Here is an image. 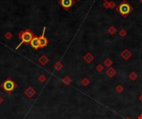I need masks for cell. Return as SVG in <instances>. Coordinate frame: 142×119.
Here are the masks:
<instances>
[{
  "label": "cell",
  "mask_w": 142,
  "mask_h": 119,
  "mask_svg": "<svg viewBox=\"0 0 142 119\" xmlns=\"http://www.w3.org/2000/svg\"><path fill=\"white\" fill-rule=\"evenodd\" d=\"M117 10H118L119 13L122 17H125L133 11V8L131 7V5L126 0H124L122 3H120L119 6L117 7Z\"/></svg>",
  "instance_id": "1"
},
{
  "label": "cell",
  "mask_w": 142,
  "mask_h": 119,
  "mask_svg": "<svg viewBox=\"0 0 142 119\" xmlns=\"http://www.w3.org/2000/svg\"><path fill=\"white\" fill-rule=\"evenodd\" d=\"M1 88L6 92L11 93L17 88V84H15V82L12 79L8 78L4 82H3L1 84Z\"/></svg>",
  "instance_id": "2"
},
{
  "label": "cell",
  "mask_w": 142,
  "mask_h": 119,
  "mask_svg": "<svg viewBox=\"0 0 142 119\" xmlns=\"http://www.w3.org/2000/svg\"><path fill=\"white\" fill-rule=\"evenodd\" d=\"M19 36L20 39H21V43H20L19 45L18 46L17 49L23 43H30V42H31V41L32 40V38L34 37L33 35H32V33L29 31V30H27V31L22 32L21 33L19 34Z\"/></svg>",
  "instance_id": "3"
},
{
  "label": "cell",
  "mask_w": 142,
  "mask_h": 119,
  "mask_svg": "<svg viewBox=\"0 0 142 119\" xmlns=\"http://www.w3.org/2000/svg\"><path fill=\"white\" fill-rule=\"evenodd\" d=\"M59 3L64 9L67 10L71 8L72 6L74 4V1L73 0H60Z\"/></svg>",
  "instance_id": "4"
},
{
  "label": "cell",
  "mask_w": 142,
  "mask_h": 119,
  "mask_svg": "<svg viewBox=\"0 0 142 119\" xmlns=\"http://www.w3.org/2000/svg\"><path fill=\"white\" fill-rule=\"evenodd\" d=\"M24 94H25V95L27 96L28 98H32L37 94V92H36V90L34 89L32 86H28V87L24 90Z\"/></svg>",
  "instance_id": "5"
},
{
  "label": "cell",
  "mask_w": 142,
  "mask_h": 119,
  "mask_svg": "<svg viewBox=\"0 0 142 119\" xmlns=\"http://www.w3.org/2000/svg\"><path fill=\"white\" fill-rule=\"evenodd\" d=\"M45 29L46 28L44 27L43 32H42V34L41 37H39V42H40V48H43L48 44V41L47 39L45 37Z\"/></svg>",
  "instance_id": "6"
},
{
  "label": "cell",
  "mask_w": 142,
  "mask_h": 119,
  "mask_svg": "<svg viewBox=\"0 0 142 119\" xmlns=\"http://www.w3.org/2000/svg\"><path fill=\"white\" fill-rule=\"evenodd\" d=\"M30 45L33 49L37 50L38 48H40V42H39V37H34L32 38V40L30 42Z\"/></svg>",
  "instance_id": "7"
},
{
  "label": "cell",
  "mask_w": 142,
  "mask_h": 119,
  "mask_svg": "<svg viewBox=\"0 0 142 119\" xmlns=\"http://www.w3.org/2000/svg\"><path fill=\"white\" fill-rule=\"evenodd\" d=\"M105 74H106L107 76H109L110 78H112V77H114V76L116 74V71L113 69V68H108V70L105 71Z\"/></svg>",
  "instance_id": "8"
},
{
  "label": "cell",
  "mask_w": 142,
  "mask_h": 119,
  "mask_svg": "<svg viewBox=\"0 0 142 119\" xmlns=\"http://www.w3.org/2000/svg\"><path fill=\"white\" fill-rule=\"evenodd\" d=\"M131 56V51H129L128 50H125L123 53L121 54V57H123L125 60H127Z\"/></svg>",
  "instance_id": "9"
},
{
  "label": "cell",
  "mask_w": 142,
  "mask_h": 119,
  "mask_svg": "<svg viewBox=\"0 0 142 119\" xmlns=\"http://www.w3.org/2000/svg\"><path fill=\"white\" fill-rule=\"evenodd\" d=\"M84 60L86 63H92L93 60V56L91 55V53H87L86 55L84 56Z\"/></svg>",
  "instance_id": "10"
},
{
  "label": "cell",
  "mask_w": 142,
  "mask_h": 119,
  "mask_svg": "<svg viewBox=\"0 0 142 119\" xmlns=\"http://www.w3.org/2000/svg\"><path fill=\"white\" fill-rule=\"evenodd\" d=\"M38 61H39L40 63L42 64V65H45V64L48 62V58L46 56H42L41 57L39 58Z\"/></svg>",
  "instance_id": "11"
},
{
  "label": "cell",
  "mask_w": 142,
  "mask_h": 119,
  "mask_svg": "<svg viewBox=\"0 0 142 119\" xmlns=\"http://www.w3.org/2000/svg\"><path fill=\"white\" fill-rule=\"evenodd\" d=\"M62 81L64 84H66V85H69V84L72 83V79H71V78L69 77V76H66V77H64L62 79Z\"/></svg>",
  "instance_id": "12"
},
{
  "label": "cell",
  "mask_w": 142,
  "mask_h": 119,
  "mask_svg": "<svg viewBox=\"0 0 142 119\" xmlns=\"http://www.w3.org/2000/svg\"><path fill=\"white\" fill-rule=\"evenodd\" d=\"M81 84H82L84 87H86V86H88V84H90V80L87 78H84L82 81H81Z\"/></svg>",
  "instance_id": "13"
},
{
  "label": "cell",
  "mask_w": 142,
  "mask_h": 119,
  "mask_svg": "<svg viewBox=\"0 0 142 119\" xmlns=\"http://www.w3.org/2000/svg\"><path fill=\"white\" fill-rule=\"evenodd\" d=\"M62 67H63V65L62 64L61 62H57V63L54 64V69L56 70H60L62 69Z\"/></svg>",
  "instance_id": "14"
},
{
  "label": "cell",
  "mask_w": 142,
  "mask_h": 119,
  "mask_svg": "<svg viewBox=\"0 0 142 119\" xmlns=\"http://www.w3.org/2000/svg\"><path fill=\"white\" fill-rule=\"evenodd\" d=\"M129 78L131 79V80H132V81L135 80L137 79V74H136V73H135V72H131V74L129 75Z\"/></svg>",
  "instance_id": "15"
},
{
  "label": "cell",
  "mask_w": 142,
  "mask_h": 119,
  "mask_svg": "<svg viewBox=\"0 0 142 119\" xmlns=\"http://www.w3.org/2000/svg\"><path fill=\"white\" fill-rule=\"evenodd\" d=\"M104 64H105V66H106V67L109 68L111 65V64H112V61H111L110 59H105V60L104 61Z\"/></svg>",
  "instance_id": "16"
},
{
  "label": "cell",
  "mask_w": 142,
  "mask_h": 119,
  "mask_svg": "<svg viewBox=\"0 0 142 119\" xmlns=\"http://www.w3.org/2000/svg\"><path fill=\"white\" fill-rule=\"evenodd\" d=\"M115 91L118 92V93H121L122 91H124V87H123V85H121V84L117 85V86H116V88H115Z\"/></svg>",
  "instance_id": "17"
},
{
  "label": "cell",
  "mask_w": 142,
  "mask_h": 119,
  "mask_svg": "<svg viewBox=\"0 0 142 119\" xmlns=\"http://www.w3.org/2000/svg\"><path fill=\"white\" fill-rule=\"evenodd\" d=\"M46 79H47L46 76H45V75H43V74H42V75H40L39 77H38V80H39L40 82H42V83L45 82V81H46Z\"/></svg>",
  "instance_id": "18"
},
{
  "label": "cell",
  "mask_w": 142,
  "mask_h": 119,
  "mask_svg": "<svg viewBox=\"0 0 142 119\" xmlns=\"http://www.w3.org/2000/svg\"><path fill=\"white\" fill-rule=\"evenodd\" d=\"M103 70H104V66H102V64H99L98 65L96 66V70H97V71L101 72V71H103Z\"/></svg>",
  "instance_id": "19"
},
{
  "label": "cell",
  "mask_w": 142,
  "mask_h": 119,
  "mask_svg": "<svg viewBox=\"0 0 142 119\" xmlns=\"http://www.w3.org/2000/svg\"><path fill=\"white\" fill-rule=\"evenodd\" d=\"M5 37L6 38H8V39H10V38L12 37V34L10 33V32H7V33L5 34Z\"/></svg>",
  "instance_id": "20"
},
{
  "label": "cell",
  "mask_w": 142,
  "mask_h": 119,
  "mask_svg": "<svg viewBox=\"0 0 142 119\" xmlns=\"http://www.w3.org/2000/svg\"><path fill=\"white\" fill-rule=\"evenodd\" d=\"M120 35H121V37H124V36L125 35V31H121V32H120Z\"/></svg>",
  "instance_id": "21"
},
{
  "label": "cell",
  "mask_w": 142,
  "mask_h": 119,
  "mask_svg": "<svg viewBox=\"0 0 142 119\" xmlns=\"http://www.w3.org/2000/svg\"><path fill=\"white\" fill-rule=\"evenodd\" d=\"M3 98L2 97H0V104L3 103Z\"/></svg>",
  "instance_id": "22"
},
{
  "label": "cell",
  "mask_w": 142,
  "mask_h": 119,
  "mask_svg": "<svg viewBox=\"0 0 142 119\" xmlns=\"http://www.w3.org/2000/svg\"><path fill=\"white\" fill-rule=\"evenodd\" d=\"M137 119H142V114L139 115V116L137 117Z\"/></svg>",
  "instance_id": "23"
},
{
  "label": "cell",
  "mask_w": 142,
  "mask_h": 119,
  "mask_svg": "<svg viewBox=\"0 0 142 119\" xmlns=\"http://www.w3.org/2000/svg\"><path fill=\"white\" fill-rule=\"evenodd\" d=\"M140 101H141V102H142V95H141V96H140Z\"/></svg>",
  "instance_id": "24"
},
{
  "label": "cell",
  "mask_w": 142,
  "mask_h": 119,
  "mask_svg": "<svg viewBox=\"0 0 142 119\" xmlns=\"http://www.w3.org/2000/svg\"><path fill=\"white\" fill-rule=\"evenodd\" d=\"M126 119H130V118H126Z\"/></svg>",
  "instance_id": "25"
}]
</instances>
